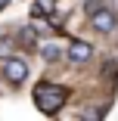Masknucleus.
Returning <instances> with one entry per match:
<instances>
[{
  "label": "nucleus",
  "instance_id": "f257e3e1",
  "mask_svg": "<svg viewBox=\"0 0 118 121\" xmlns=\"http://www.w3.org/2000/svg\"><path fill=\"white\" fill-rule=\"evenodd\" d=\"M68 99V87L62 84H50V81H40L34 87V106L44 112V115H56Z\"/></svg>",
  "mask_w": 118,
  "mask_h": 121
},
{
  "label": "nucleus",
  "instance_id": "f03ea898",
  "mask_svg": "<svg viewBox=\"0 0 118 121\" xmlns=\"http://www.w3.org/2000/svg\"><path fill=\"white\" fill-rule=\"evenodd\" d=\"M90 16V28H96L100 34H112L115 28H118V16L109 9V6H96L93 13H87Z\"/></svg>",
  "mask_w": 118,
  "mask_h": 121
},
{
  "label": "nucleus",
  "instance_id": "7ed1b4c3",
  "mask_svg": "<svg viewBox=\"0 0 118 121\" xmlns=\"http://www.w3.org/2000/svg\"><path fill=\"white\" fill-rule=\"evenodd\" d=\"M3 78H6L9 84H22V81L28 78V65L22 62V59H13V56H9V59L3 62Z\"/></svg>",
  "mask_w": 118,
  "mask_h": 121
},
{
  "label": "nucleus",
  "instance_id": "20e7f679",
  "mask_svg": "<svg viewBox=\"0 0 118 121\" xmlns=\"http://www.w3.org/2000/svg\"><path fill=\"white\" fill-rule=\"evenodd\" d=\"M65 56L72 59L75 65H84V62L93 59V47H90L87 40H72V43H68V50H65Z\"/></svg>",
  "mask_w": 118,
  "mask_h": 121
},
{
  "label": "nucleus",
  "instance_id": "39448f33",
  "mask_svg": "<svg viewBox=\"0 0 118 121\" xmlns=\"http://www.w3.org/2000/svg\"><path fill=\"white\" fill-rule=\"evenodd\" d=\"M40 59L44 62H59L62 59V47L59 43H44L40 47Z\"/></svg>",
  "mask_w": 118,
  "mask_h": 121
},
{
  "label": "nucleus",
  "instance_id": "423d86ee",
  "mask_svg": "<svg viewBox=\"0 0 118 121\" xmlns=\"http://www.w3.org/2000/svg\"><path fill=\"white\" fill-rule=\"evenodd\" d=\"M53 9H56V0H34V6H31L34 16H50Z\"/></svg>",
  "mask_w": 118,
  "mask_h": 121
},
{
  "label": "nucleus",
  "instance_id": "0eeeda50",
  "mask_svg": "<svg viewBox=\"0 0 118 121\" xmlns=\"http://www.w3.org/2000/svg\"><path fill=\"white\" fill-rule=\"evenodd\" d=\"M34 37H37V31H34L31 25H28V28H22V31H19V40H22V43H34Z\"/></svg>",
  "mask_w": 118,
  "mask_h": 121
},
{
  "label": "nucleus",
  "instance_id": "6e6552de",
  "mask_svg": "<svg viewBox=\"0 0 118 121\" xmlns=\"http://www.w3.org/2000/svg\"><path fill=\"white\" fill-rule=\"evenodd\" d=\"M9 47H13V37H0V56H9Z\"/></svg>",
  "mask_w": 118,
  "mask_h": 121
},
{
  "label": "nucleus",
  "instance_id": "1a4fd4ad",
  "mask_svg": "<svg viewBox=\"0 0 118 121\" xmlns=\"http://www.w3.org/2000/svg\"><path fill=\"white\" fill-rule=\"evenodd\" d=\"M81 118H103V109H84Z\"/></svg>",
  "mask_w": 118,
  "mask_h": 121
},
{
  "label": "nucleus",
  "instance_id": "9d476101",
  "mask_svg": "<svg viewBox=\"0 0 118 121\" xmlns=\"http://www.w3.org/2000/svg\"><path fill=\"white\" fill-rule=\"evenodd\" d=\"M9 3H13V0H0V9H6V6H9Z\"/></svg>",
  "mask_w": 118,
  "mask_h": 121
}]
</instances>
